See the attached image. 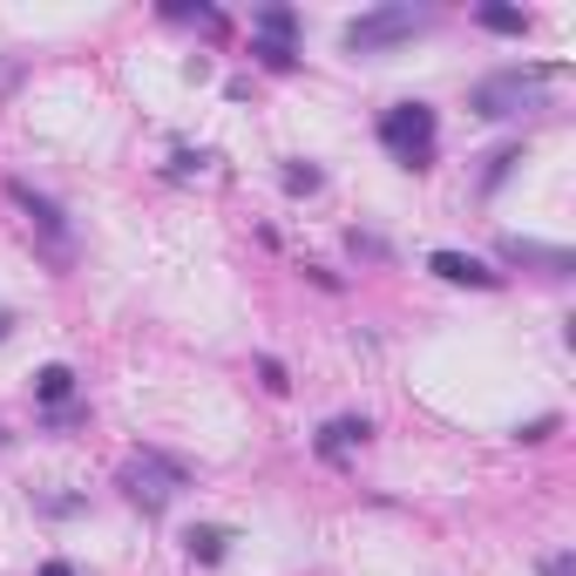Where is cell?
I'll return each instance as SVG.
<instances>
[{"label":"cell","mask_w":576,"mask_h":576,"mask_svg":"<svg viewBox=\"0 0 576 576\" xmlns=\"http://www.w3.org/2000/svg\"><path fill=\"white\" fill-rule=\"evenodd\" d=\"M380 149L400 170H428L434 149H441V123H434L428 102H394V109L380 116Z\"/></svg>","instance_id":"obj_1"},{"label":"cell","mask_w":576,"mask_h":576,"mask_svg":"<svg viewBox=\"0 0 576 576\" xmlns=\"http://www.w3.org/2000/svg\"><path fill=\"white\" fill-rule=\"evenodd\" d=\"M116 482H123V495H129L136 509H149V515H156V509H164L177 489H190L197 475H190V461H177V454H164V448H143V454H129V461H123V475H116Z\"/></svg>","instance_id":"obj_2"},{"label":"cell","mask_w":576,"mask_h":576,"mask_svg":"<svg viewBox=\"0 0 576 576\" xmlns=\"http://www.w3.org/2000/svg\"><path fill=\"white\" fill-rule=\"evenodd\" d=\"M543 82H556L549 62H543V69H502V75H482L475 88H468V109L489 116V123H509V116H522V109H536V88H543Z\"/></svg>","instance_id":"obj_3"},{"label":"cell","mask_w":576,"mask_h":576,"mask_svg":"<svg viewBox=\"0 0 576 576\" xmlns=\"http://www.w3.org/2000/svg\"><path fill=\"white\" fill-rule=\"evenodd\" d=\"M428 28V14L421 8H374V14H353L346 28H339V41H346V55H380V48H400V41H413Z\"/></svg>","instance_id":"obj_4"},{"label":"cell","mask_w":576,"mask_h":576,"mask_svg":"<svg viewBox=\"0 0 576 576\" xmlns=\"http://www.w3.org/2000/svg\"><path fill=\"white\" fill-rule=\"evenodd\" d=\"M8 203H14V211L48 238V258H55V265H69V258H75V231H69V218H62V203H55V197H41V190L21 184V177H8Z\"/></svg>","instance_id":"obj_5"},{"label":"cell","mask_w":576,"mask_h":576,"mask_svg":"<svg viewBox=\"0 0 576 576\" xmlns=\"http://www.w3.org/2000/svg\"><path fill=\"white\" fill-rule=\"evenodd\" d=\"M502 258H509V265H536L549 279H569L576 272V258L563 244H536V238H502Z\"/></svg>","instance_id":"obj_6"},{"label":"cell","mask_w":576,"mask_h":576,"mask_svg":"<svg viewBox=\"0 0 576 576\" xmlns=\"http://www.w3.org/2000/svg\"><path fill=\"white\" fill-rule=\"evenodd\" d=\"M428 272L448 279V285H475V292H495V285H502V272H489L482 258H468V251H434Z\"/></svg>","instance_id":"obj_7"},{"label":"cell","mask_w":576,"mask_h":576,"mask_svg":"<svg viewBox=\"0 0 576 576\" xmlns=\"http://www.w3.org/2000/svg\"><path fill=\"white\" fill-rule=\"evenodd\" d=\"M366 441H374V421H366V413H339V421L320 428V454H326V461H346V454L366 448Z\"/></svg>","instance_id":"obj_8"},{"label":"cell","mask_w":576,"mask_h":576,"mask_svg":"<svg viewBox=\"0 0 576 576\" xmlns=\"http://www.w3.org/2000/svg\"><path fill=\"white\" fill-rule=\"evenodd\" d=\"M184 549H190V563H224L231 556V530H218V522H190Z\"/></svg>","instance_id":"obj_9"},{"label":"cell","mask_w":576,"mask_h":576,"mask_svg":"<svg viewBox=\"0 0 576 576\" xmlns=\"http://www.w3.org/2000/svg\"><path fill=\"white\" fill-rule=\"evenodd\" d=\"M34 400H41L48 413L69 407V400H75V366H41V374H34Z\"/></svg>","instance_id":"obj_10"},{"label":"cell","mask_w":576,"mask_h":576,"mask_svg":"<svg viewBox=\"0 0 576 576\" xmlns=\"http://www.w3.org/2000/svg\"><path fill=\"white\" fill-rule=\"evenodd\" d=\"M292 34H299V14H292V8H258V14H251V41L292 48Z\"/></svg>","instance_id":"obj_11"},{"label":"cell","mask_w":576,"mask_h":576,"mask_svg":"<svg viewBox=\"0 0 576 576\" xmlns=\"http://www.w3.org/2000/svg\"><path fill=\"white\" fill-rule=\"evenodd\" d=\"M475 21L489 34H530V14H522V8H475Z\"/></svg>","instance_id":"obj_12"},{"label":"cell","mask_w":576,"mask_h":576,"mask_svg":"<svg viewBox=\"0 0 576 576\" xmlns=\"http://www.w3.org/2000/svg\"><path fill=\"white\" fill-rule=\"evenodd\" d=\"M279 184H285L292 197H312V190H320L326 177H320V164H285V170H279Z\"/></svg>","instance_id":"obj_13"},{"label":"cell","mask_w":576,"mask_h":576,"mask_svg":"<svg viewBox=\"0 0 576 576\" xmlns=\"http://www.w3.org/2000/svg\"><path fill=\"white\" fill-rule=\"evenodd\" d=\"M164 14H170V21H197V28H224V14L211 8V0H197V8H190V0H170Z\"/></svg>","instance_id":"obj_14"},{"label":"cell","mask_w":576,"mask_h":576,"mask_svg":"<svg viewBox=\"0 0 576 576\" xmlns=\"http://www.w3.org/2000/svg\"><path fill=\"white\" fill-rule=\"evenodd\" d=\"M515 164H522V149H515V143H509V149H495V156H489V170H482V190H502Z\"/></svg>","instance_id":"obj_15"},{"label":"cell","mask_w":576,"mask_h":576,"mask_svg":"<svg viewBox=\"0 0 576 576\" xmlns=\"http://www.w3.org/2000/svg\"><path fill=\"white\" fill-rule=\"evenodd\" d=\"M251 55L265 69H299V48H272V41H251Z\"/></svg>","instance_id":"obj_16"},{"label":"cell","mask_w":576,"mask_h":576,"mask_svg":"<svg viewBox=\"0 0 576 576\" xmlns=\"http://www.w3.org/2000/svg\"><path fill=\"white\" fill-rule=\"evenodd\" d=\"M258 380H265L272 394H285V387H292V374H285V359H272V353H258Z\"/></svg>","instance_id":"obj_17"},{"label":"cell","mask_w":576,"mask_h":576,"mask_svg":"<svg viewBox=\"0 0 576 576\" xmlns=\"http://www.w3.org/2000/svg\"><path fill=\"white\" fill-rule=\"evenodd\" d=\"M346 244H353V258H387V238H374V231H346Z\"/></svg>","instance_id":"obj_18"},{"label":"cell","mask_w":576,"mask_h":576,"mask_svg":"<svg viewBox=\"0 0 576 576\" xmlns=\"http://www.w3.org/2000/svg\"><path fill=\"white\" fill-rule=\"evenodd\" d=\"M41 515H82V495H34Z\"/></svg>","instance_id":"obj_19"},{"label":"cell","mask_w":576,"mask_h":576,"mask_svg":"<svg viewBox=\"0 0 576 576\" xmlns=\"http://www.w3.org/2000/svg\"><path fill=\"white\" fill-rule=\"evenodd\" d=\"M203 164H211V149H177V156H170L177 177H190V170H203Z\"/></svg>","instance_id":"obj_20"},{"label":"cell","mask_w":576,"mask_h":576,"mask_svg":"<svg viewBox=\"0 0 576 576\" xmlns=\"http://www.w3.org/2000/svg\"><path fill=\"white\" fill-rule=\"evenodd\" d=\"M549 434H556V413H543V421H530V428H522L515 441H549Z\"/></svg>","instance_id":"obj_21"},{"label":"cell","mask_w":576,"mask_h":576,"mask_svg":"<svg viewBox=\"0 0 576 576\" xmlns=\"http://www.w3.org/2000/svg\"><path fill=\"white\" fill-rule=\"evenodd\" d=\"M543 576H576V556H543Z\"/></svg>","instance_id":"obj_22"},{"label":"cell","mask_w":576,"mask_h":576,"mask_svg":"<svg viewBox=\"0 0 576 576\" xmlns=\"http://www.w3.org/2000/svg\"><path fill=\"white\" fill-rule=\"evenodd\" d=\"M41 576H75V563H62V556H48V563H41Z\"/></svg>","instance_id":"obj_23"},{"label":"cell","mask_w":576,"mask_h":576,"mask_svg":"<svg viewBox=\"0 0 576 576\" xmlns=\"http://www.w3.org/2000/svg\"><path fill=\"white\" fill-rule=\"evenodd\" d=\"M14 333V312H0V339H8Z\"/></svg>","instance_id":"obj_24"}]
</instances>
